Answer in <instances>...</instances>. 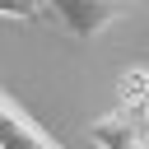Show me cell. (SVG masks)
I'll return each instance as SVG.
<instances>
[{"label":"cell","mask_w":149,"mask_h":149,"mask_svg":"<svg viewBox=\"0 0 149 149\" xmlns=\"http://www.w3.org/2000/svg\"><path fill=\"white\" fill-rule=\"evenodd\" d=\"M0 14H5V19H37L42 5H37V0H0Z\"/></svg>","instance_id":"cell-4"},{"label":"cell","mask_w":149,"mask_h":149,"mask_svg":"<svg viewBox=\"0 0 149 149\" xmlns=\"http://www.w3.org/2000/svg\"><path fill=\"white\" fill-rule=\"evenodd\" d=\"M0 144H9V149H51L56 140L47 135V126H37V121L0 88Z\"/></svg>","instance_id":"cell-3"},{"label":"cell","mask_w":149,"mask_h":149,"mask_svg":"<svg viewBox=\"0 0 149 149\" xmlns=\"http://www.w3.org/2000/svg\"><path fill=\"white\" fill-rule=\"evenodd\" d=\"M37 5H42V0H37Z\"/></svg>","instance_id":"cell-6"},{"label":"cell","mask_w":149,"mask_h":149,"mask_svg":"<svg viewBox=\"0 0 149 149\" xmlns=\"http://www.w3.org/2000/svg\"><path fill=\"white\" fill-rule=\"evenodd\" d=\"M42 9H47L70 37L88 42V37H98L102 28H112V23L130 9V0H42Z\"/></svg>","instance_id":"cell-1"},{"label":"cell","mask_w":149,"mask_h":149,"mask_svg":"<svg viewBox=\"0 0 149 149\" xmlns=\"http://www.w3.org/2000/svg\"><path fill=\"white\" fill-rule=\"evenodd\" d=\"M140 112H144V135H149V98H144V107H140Z\"/></svg>","instance_id":"cell-5"},{"label":"cell","mask_w":149,"mask_h":149,"mask_svg":"<svg viewBox=\"0 0 149 149\" xmlns=\"http://www.w3.org/2000/svg\"><path fill=\"white\" fill-rule=\"evenodd\" d=\"M88 140L112 144V149H135V144L149 140V135H144V112H140L135 102H116L107 116H98V121L88 126Z\"/></svg>","instance_id":"cell-2"}]
</instances>
